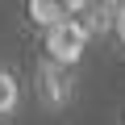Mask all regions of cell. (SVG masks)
Wrapping results in <instances>:
<instances>
[{"label":"cell","mask_w":125,"mask_h":125,"mask_svg":"<svg viewBox=\"0 0 125 125\" xmlns=\"http://www.w3.org/2000/svg\"><path fill=\"white\" fill-rule=\"evenodd\" d=\"M42 46H46V58L62 62V67H75L83 58V50H88V25L75 21V17H67V21H58V25L46 29Z\"/></svg>","instance_id":"6da1fadb"},{"label":"cell","mask_w":125,"mask_h":125,"mask_svg":"<svg viewBox=\"0 0 125 125\" xmlns=\"http://www.w3.org/2000/svg\"><path fill=\"white\" fill-rule=\"evenodd\" d=\"M38 96H42V104H46L50 113L67 108L71 96H75V75H71V67H62V62H54V58H42V67H38Z\"/></svg>","instance_id":"7a4b0ae2"},{"label":"cell","mask_w":125,"mask_h":125,"mask_svg":"<svg viewBox=\"0 0 125 125\" xmlns=\"http://www.w3.org/2000/svg\"><path fill=\"white\" fill-rule=\"evenodd\" d=\"M21 108V83L9 67H0V121H13Z\"/></svg>","instance_id":"3957f363"},{"label":"cell","mask_w":125,"mask_h":125,"mask_svg":"<svg viewBox=\"0 0 125 125\" xmlns=\"http://www.w3.org/2000/svg\"><path fill=\"white\" fill-rule=\"evenodd\" d=\"M29 17L38 21V25H58V21H67L71 17V9L62 4V0H29Z\"/></svg>","instance_id":"277c9868"},{"label":"cell","mask_w":125,"mask_h":125,"mask_svg":"<svg viewBox=\"0 0 125 125\" xmlns=\"http://www.w3.org/2000/svg\"><path fill=\"white\" fill-rule=\"evenodd\" d=\"M113 29H117V42L125 46V4H117V9H113Z\"/></svg>","instance_id":"5b68a950"},{"label":"cell","mask_w":125,"mask_h":125,"mask_svg":"<svg viewBox=\"0 0 125 125\" xmlns=\"http://www.w3.org/2000/svg\"><path fill=\"white\" fill-rule=\"evenodd\" d=\"M71 4H83V0H67V9H71Z\"/></svg>","instance_id":"8992f818"},{"label":"cell","mask_w":125,"mask_h":125,"mask_svg":"<svg viewBox=\"0 0 125 125\" xmlns=\"http://www.w3.org/2000/svg\"><path fill=\"white\" fill-rule=\"evenodd\" d=\"M113 4H125V0H113Z\"/></svg>","instance_id":"52a82bcc"}]
</instances>
